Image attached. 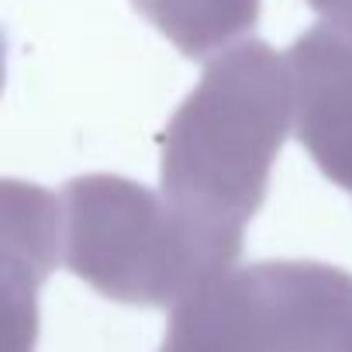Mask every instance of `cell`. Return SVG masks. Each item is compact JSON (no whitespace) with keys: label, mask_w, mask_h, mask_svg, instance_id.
Masks as SVG:
<instances>
[{"label":"cell","mask_w":352,"mask_h":352,"mask_svg":"<svg viewBox=\"0 0 352 352\" xmlns=\"http://www.w3.org/2000/svg\"><path fill=\"white\" fill-rule=\"evenodd\" d=\"M245 232L214 225L118 173L73 176L59 190L66 270L128 307H176L242 256Z\"/></svg>","instance_id":"7a4b0ae2"},{"label":"cell","mask_w":352,"mask_h":352,"mask_svg":"<svg viewBox=\"0 0 352 352\" xmlns=\"http://www.w3.org/2000/svg\"><path fill=\"white\" fill-rule=\"evenodd\" d=\"M294 128L287 52L242 38L208 59L159 138V187L180 208L245 232L266 201L273 162Z\"/></svg>","instance_id":"6da1fadb"},{"label":"cell","mask_w":352,"mask_h":352,"mask_svg":"<svg viewBox=\"0 0 352 352\" xmlns=\"http://www.w3.org/2000/svg\"><path fill=\"white\" fill-rule=\"evenodd\" d=\"M307 8L324 21H338L352 28V0H307Z\"/></svg>","instance_id":"8992f818"},{"label":"cell","mask_w":352,"mask_h":352,"mask_svg":"<svg viewBox=\"0 0 352 352\" xmlns=\"http://www.w3.org/2000/svg\"><path fill=\"white\" fill-rule=\"evenodd\" d=\"M294 135L324 180L352 194V28L318 21L290 49Z\"/></svg>","instance_id":"277c9868"},{"label":"cell","mask_w":352,"mask_h":352,"mask_svg":"<svg viewBox=\"0 0 352 352\" xmlns=\"http://www.w3.org/2000/svg\"><path fill=\"white\" fill-rule=\"evenodd\" d=\"M131 8L184 59H214L259 21L263 0H131Z\"/></svg>","instance_id":"5b68a950"},{"label":"cell","mask_w":352,"mask_h":352,"mask_svg":"<svg viewBox=\"0 0 352 352\" xmlns=\"http://www.w3.org/2000/svg\"><path fill=\"white\" fill-rule=\"evenodd\" d=\"M159 352H352V273L318 259L232 266L173 307Z\"/></svg>","instance_id":"3957f363"}]
</instances>
